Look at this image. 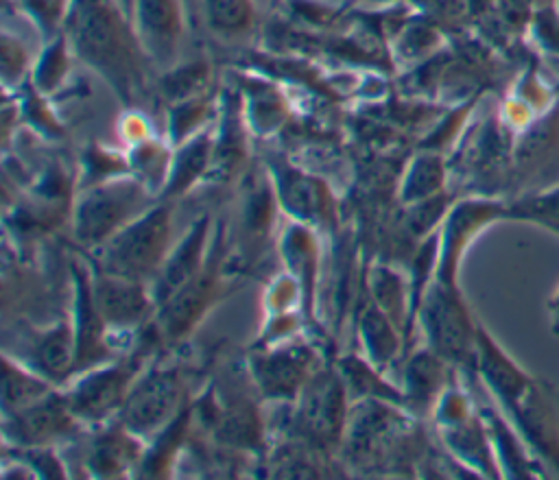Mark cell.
<instances>
[{"instance_id": "cb8c5ba5", "label": "cell", "mask_w": 559, "mask_h": 480, "mask_svg": "<svg viewBox=\"0 0 559 480\" xmlns=\"http://www.w3.org/2000/svg\"><path fill=\"white\" fill-rule=\"evenodd\" d=\"M52 393V382L33 367L2 358V415L17 412Z\"/></svg>"}, {"instance_id": "277c9868", "label": "cell", "mask_w": 559, "mask_h": 480, "mask_svg": "<svg viewBox=\"0 0 559 480\" xmlns=\"http://www.w3.org/2000/svg\"><path fill=\"white\" fill-rule=\"evenodd\" d=\"M419 321L428 345L450 362L476 358V332L456 284L432 279L419 303Z\"/></svg>"}, {"instance_id": "6da1fadb", "label": "cell", "mask_w": 559, "mask_h": 480, "mask_svg": "<svg viewBox=\"0 0 559 480\" xmlns=\"http://www.w3.org/2000/svg\"><path fill=\"white\" fill-rule=\"evenodd\" d=\"M63 35L76 59L94 70L131 109L148 94L153 65L120 0H70Z\"/></svg>"}, {"instance_id": "52a82bcc", "label": "cell", "mask_w": 559, "mask_h": 480, "mask_svg": "<svg viewBox=\"0 0 559 480\" xmlns=\"http://www.w3.org/2000/svg\"><path fill=\"white\" fill-rule=\"evenodd\" d=\"M144 367L142 351L127 356L124 360L103 362L85 371V375L66 393V399L81 421L100 423L111 412H120L129 388L138 380Z\"/></svg>"}, {"instance_id": "ba28073f", "label": "cell", "mask_w": 559, "mask_h": 480, "mask_svg": "<svg viewBox=\"0 0 559 480\" xmlns=\"http://www.w3.org/2000/svg\"><path fill=\"white\" fill-rule=\"evenodd\" d=\"M129 15L153 68L164 72L179 63L186 35L183 0H131Z\"/></svg>"}, {"instance_id": "60d3db41", "label": "cell", "mask_w": 559, "mask_h": 480, "mask_svg": "<svg viewBox=\"0 0 559 480\" xmlns=\"http://www.w3.org/2000/svg\"><path fill=\"white\" fill-rule=\"evenodd\" d=\"M129 4H131V0H127V9H129Z\"/></svg>"}, {"instance_id": "5b68a950", "label": "cell", "mask_w": 559, "mask_h": 480, "mask_svg": "<svg viewBox=\"0 0 559 480\" xmlns=\"http://www.w3.org/2000/svg\"><path fill=\"white\" fill-rule=\"evenodd\" d=\"M183 401V377L175 364H155L138 375L120 408V423L140 439L162 432Z\"/></svg>"}, {"instance_id": "d6a6232c", "label": "cell", "mask_w": 559, "mask_h": 480, "mask_svg": "<svg viewBox=\"0 0 559 480\" xmlns=\"http://www.w3.org/2000/svg\"><path fill=\"white\" fill-rule=\"evenodd\" d=\"M341 375L347 384V388L356 391L358 395H362L365 399H382L386 404H400L406 401L404 393H397L395 388H391L389 384H384L378 375V369L365 360L358 358H345L341 362Z\"/></svg>"}, {"instance_id": "d590c367", "label": "cell", "mask_w": 559, "mask_h": 480, "mask_svg": "<svg viewBox=\"0 0 559 480\" xmlns=\"http://www.w3.org/2000/svg\"><path fill=\"white\" fill-rule=\"evenodd\" d=\"M15 7L28 17L44 41L61 33L70 0H15Z\"/></svg>"}, {"instance_id": "9c48e42d", "label": "cell", "mask_w": 559, "mask_h": 480, "mask_svg": "<svg viewBox=\"0 0 559 480\" xmlns=\"http://www.w3.org/2000/svg\"><path fill=\"white\" fill-rule=\"evenodd\" d=\"M221 240H216L214 251L210 253L203 271L179 288L170 299L157 305V329L164 340L183 338L210 308L216 286H218V266H221Z\"/></svg>"}, {"instance_id": "5bb4252c", "label": "cell", "mask_w": 559, "mask_h": 480, "mask_svg": "<svg viewBox=\"0 0 559 480\" xmlns=\"http://www.w3.org/2000/svg\"><path fill=\"white\" fill-rule=\"evenodd\" d=\"M74 277V336H76V371H87L109 360L111 349L107 340L109 325L103 321L94 297H92V275L83 264H72Z\"/></svg>"}, {"instance_id": "7402d4cb", "label": "cell", "mask_w": 559, "mask_h": 480, "mask_svg": "<svg viewBox=\"0 0 559 480\" xmlns=\"http://www.w3.org/2000/svg\"><path fill=\"white\" fill-rule=\"evenodd\" d=\"M238 94L251 133L271 135L282 129L288 118V105L275 85L260 79H245L242 92Z\"/></svg>"}, {"instance_id": "3957f363", "label": "cell", "mask_w": 559, "mask_h": 480, "mask_svg": "<svg viewBox=\"0 0 559 480\" xmlns=\"http://www.w3.org/2000/svg\"><path fill=\"white\" fill-rule=\"evenodd\" d=\"M170 207L155 203L96 247V268L138 281H153L170 251Z\"/></svg>"}, {"instance_id": "9a60e30c", "label": "cell", "mask_w": 559, "mask_h": 480, "mask_svg": "<svg viewBox=\"0 0 559 480\" xmlns=\"http://www.w3.org/2000/svg\"><path fill=\"white\" fill-rule=\"evenodd\" d=\"M500 216H507V209L491 201L459 203L445 220L441 251L437 260L439 268L435 273V279H441L445 284H456V266L465 247L478 233V229H483L487 223Z\"/></svg>"}, {"instance_id": "4316f807", "label": "cell", "mask_w": 559, "mask_h": 480, "mask_svg": "<svg viewBox=\"0 0 559 480\" xmlns=\"http://www.w3.org/2000/svg\"><path fill=\"white\" fill-rule=\"evenodd\" d=\"M70 57H74V52L63 31L52 39L44 41V48L31 70L33 87L44 96L55 94L70 74Z\"/></svg>"}, {"instance_id": "603a6c76", "label": "cell", "mask_w": 559, "mask_h": 480, "mask_svg": "<svg viewBox=\"0 0 559 480\" xmlns=\"http://www.w3.org/2000/svg\"><path fill=\"white\" fill-rule=\"evenodd\" d=\"M445 358L428 351H417L404 369V399L411 406L428 408L445 386Z\"/></svg>"}, {"instance_id": "ab89813d", "label": "cell", "mask_w": 559, "mask_h": 480, "mask_svg": "<svg viewBox=\"0 0 559 480\" xmlns=\"http://www.w3.org/2000/svg\"><path fill=\"white\" fill-rule=\"evenodd\" d=\"M120 2H122V4H124V7H127V0H120ZM127 11H129V9H127Z\"/></svg>"}, {"instance_id": "7c38bea8", "label": "cell", "mask_w": 559, "mask_h": 480, "mask_svg": "<svg viewBox=\"0 0 559 480\" xmlns=\"http://www.w3.org/2000/svg\"><path fill=\"white\" fill-rule=\"evenodd\" d=\"M312 351L306 345H284L251 356V377L269 399H293L312 375Z\"/></svg>"}, {"instance_id": "d4e9b609", "label": "cell", "mask_w": 559, "mask_h": 480, "mask_svg": "<svg viewBox=\"0 0 559 480\" xmlns=\"http://www.w3.org/2000/svg\"><path fill=\"white\" fill-rule=\"evenodd\" d=\"M360 340H362L367 360L376 369L386 367L400 349L397 325L373 301L367 305V310L360 316Z\"/></svg>"}, {"instance_id": "8992f818", "label": "cell", "mask_w": 559, "mask_h": 480, "mask_svg": "<svg viewBox=\"0 0 559 480\" xmlns=\"http://www.w3.org/2000/svg\"><path fill=\"white\" fill-rule=\"evenodd\" d=\"M295 399V425L308 441L321 447L341 441L349 417L347 384L341 371H312Z\"/></svg>"}, {"instance_id": "4dcf8cb0", "label": "cell", "mask_w": 559, "mask_h": 480, "mask_svg": "<svg viewBox=\"0 0 559 480\" xmlns=\"http://www.w3.org/2000/svg\"><path fill=\"white\" fill-rule=\"evenodd\" d=\"M207 81H210V65L203 59L175 63L173 68L162 72L159 92L168 103H177V100L205 94Z\"/></svg>"}, {"instance_id": "484cf974", "label": "cell", "mask_w": 559, "mask_h": 480, "mask_svg": "<svg viewBox=\"0 0 559 480\" xmlns=\"http://www.w3.org/2000/svg\"><path fill=\"white\" fill-rule=\"evenodd\" d=\"M214 432L221 441L240 445V447H255L260 443V419L253 406L245 399L227 401L218 406L212 417Z\"/></svg>"}, {"instance_id": "1f68e13d", "label": "cell", "mask_w": 559, "mask_h": 480, "mask_svg": "<svg viewBox=\"0 0 559 480\" xmlns=\"http://www.w3.org/2000/svg\"><path fill=\"white\" fill-rule=\"evenodd\" d=\"M210 100L205 94L170 103L168 107V137L170 146H179L201 129L210 127Z\"/></svg>"}, {"instance_id": "ffe728a7", "label": "cell", "mask_w": 559, "mask_h": 480, "mask_svg": "<svg viewBox=\"0 0 559 480\" xmlns=\"http://www.w3.org/2000/svg\"><path fill=\"white\" fill-rule=\"evenodd\" d=\"M214 153V129L205 127L173 148L170 170L162 190L164 199H173L192 188L201 177L210 175Z\"/></svg>"}, {"instance_id": "44dd1931", "label": "cell", "mask_w": 559, "mask_h": 480, "mask_svg": "<svg viewBox=\"0 0 559 480\" xmlns=\"http://www.w3.org/2000/svg\"><path fill=\"white\" fill-rule=\"evenodd\" d=\"M33 369L52 384L76 373V336L72 321H61L39 336L33 349Z\"/></svg>"}, {"instance_id": "e575fe53", "label": "cell", "mask_w": 559, "mask_h": 480, "mask_svg": "<svg viewBox=\"0 0 559 480\" xmlns=\"http://www.w3.org/2000/svg\"><path fill=\"white\" fill-rule=\"evenodd\" d=\"M33 63L35 61H31V52H28L26 44L17 35H13L4 28L2 39H0V68H2L4 89L20 87L22 81L26 76H31Z\"/></svg>"}, {"instance_id": "7a4b0ae2", "label": "cell", "mask_w": 559, "mask_h": 480, "mask_svg": "<svg viewBox=\"0 0 559 480\" xmlns=\"http://www.w3.org/2000/svg\"><path fill=\"white\" fill-rule=\"evenodd\" d=\"M153 190L135 175H116L83 190L74 207V238L90 249L100 247L153 203Z\"/></svg>"}, {"instance_id": "f546056e", "label": "cell", "mask_w": 559, "mask_h": 480, "mask_svg": "<svg viewBox=\"0 0 559 480\" xmlns=\"http://www.w3.org/2000/svg\"><path fill=\"white\" fill-rule=\"evenodd\" d=\"M207 26L223 39H240L255 24L253 0H203Z\"/></svg>"}, {"instance_id": "4fadbf2b", "label": "cell", "mask_w": 559, "mask_h": 480, "mask_svg": "<svg viewBox=\"0 0 559 480\" xmlns=\"http://www.w3.org/2000/svg\"><path fill=\"white\" fill-rule=\"evenodd\" d=\"M207 242H210V218L201 216L190 225L183 238L168 251L166 260L155 273L151 281V295L155 299V305H162L166 299H170L179 288H183L190 279H194L203 271L210 257Z\"/></svg>"}, {"instance_id": "f1b7e54d", "label": "cell", "mask_w": 559, "mask_h": 480, "mask_svg": "<svg viewBox=\"0 0 559 480\" xmlns=\"http://www.w3.org/2000/svg\"><path fill=\"white\" fill-rule=\"evenodd\" d=\"M443 181H445V166L441 155L426 151L411 161L402 181L400 196L404 203L413 205L417 201L441 194Z\"/></svg>"}, {"instance_id": "f35d334b", "label": "cell", "mask_w": 559, "mask_h": 480, "mask_svg": "<svg viewBox=\"0 0 559 480\" xmlns=\"http://www.w3.org/2000/svg\"><path fill=\"white\" fill-rule=\"evenodd\" d=\"M550 231H555V233H559V225H555V227H550Z\"/></svg>"}, {"instance_id": "e0dca14e", "label": "cell", "mask_w": 559, "mask_h": 480, "mask_svg": "<svg viewBox=\"0 0 559 480\" xmlns=\"http://www.w3.org/2000/svg\"><path fill=\"white\" fill-rule=\"evenodd\" d=\"M247 120L240 105V94H225L218 120L214 127V153L207 177L225 179L236 175L247 159Z\"/></svg>"}, {"instance_id": "74e56055", "label": "cell", "mask_w": 559, "mask_h": 480, "mask_svg": "<svg viewBox=\"0 0 559 480\" xmlns=\"http://www.w3.org/2000/svg\"><path fill=\"white\" fill-rule=\"evenodd\" d=\"M548 314H550V329L559 336V288L548 301Z\"/></svg>"}, {"instance_id": "8d00e7d4", "label": "cell", "mask_w": 559, "mask_h": 480, "mask_svg": "<svg viewBox=\"0 0 559 480\" xmlns=\"http://www.w3.org/2000/svg\"><path fill=\"white\" fill-rule=\"evenodd\" d=\"M507 216L535 220L539 225H546L548 229L559 225V188L518 201L511 209H507Z\"/></svg>"}, {"instance_id": "83f0119b", "label": "cell", "mask_w": 559, "mask_h": 480, "mask_svg": "<svg viewBox=\"0 0 559 480\" xmlns=\"http://www.w3.org/2000/svg\"><path fill=\"white\" fill-rule=\"evenodd\" d=\"M282 253H284V260L293 273V279L301 286V295H304V301L306 305L312 303V290H314V257H317V251H314V242H312V236L306 227L301 225H293L286 233H284V240H282Z\"/></svg>"}, {"instance_id": "2e32d148", "label": "cell", "mask_w": 559, "mask_h": 480, "mask_svg": "<svg viewBox=\"0 0 559 480\" xmlns=\"http://www.w3.org/2000/svg\"><path fill=\"white\" fill-rule=\"evenodd\" d=\"M273 185L280 205L301 223H319L330 212L328 185L286 164H273Z\"/></svg>"}, {"instance_id": "ac0fdd59", "label": "cell", "mask_w": 559, "mask_h": 480, "mask_svg": "<svg viewBox=\"0 0 559 480\" xmlns=\"http://www.w3.org/2000/svg\"><path fill=\"white\" fill-rule=\"evenodd\" d=\"M476 360L485 384L511 410L533 386V380L478 327L476 332Z\"/></svg>"}, {"instance_id": "836d02e7", "label": "cell", "mask_w": 559, "mask_h": 480, "mask_svg": "<svg viewBox=\"0 0 559 480\" xmlns=\"http://www.w3.org/2000/svg\"><path fill=\"white\" fill-rule=\"evenodd\" d=\"M371 301L397 325H404V286L389 266H376L369 277Z\"/></svg>"}, {"instance_id": "8fae6325", "label": "cell", "mask_w": 559, "mask_h": 480, "mask_svg": "<svg viewBox=\"0 0 559 480\" xmlns=\"http://www.w3.org/2000/svg\"><path fill=\"white\" fill-rule=\"evenodd\" d=\"M92 297L109 329H131L157 310L148 284L100 268L92 275Z\"/></svg>"}, {"instance_id": "30bf717a", "label": "cell", "mask_w": 559, "mask_h": 480, "mask_svg": "<svg viewBox=\"0 0 559 480\" xmlns=\"http://www.w3.org/2000/svg\"><path fill=\"white\" fill-rule=\"evenodd\" d=\"M76 415L72 412L66 395L50 393L44 399L4 415V434L17 447H48L72 434L76 425Z\"/></svg>"}, {"instance_id": "d6986e66", "label": "cell", "mask_w": 559, "mask_h": 480, "mask_svg": "<svg viewBox=\"0 0 559 480\" xmlns=\"http://www.w3.org/2000/svg\"><path fill=\"white\" fill-rule=\"evenodd\" d=\"M140 436L118 423L92 439L85 456V467L94 478H118L127 473L140 460Z\"/></svg>"}]
</instances>
